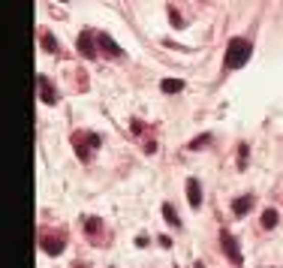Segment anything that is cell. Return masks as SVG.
I'll return each mask as SVG.
<instances>
[{
	"instance_id": "obj_6",
	"label": "cell",
	"mask_w": 283,
	"mask_h": 268,
	"mask_svg": "<svg viewBox=\"0 0 283 268\" xmlns=\"http://www.w3.org/2000/svg\"><path fill=\"white\" fill-rule=\"evenodd\" d=\"M42 250H45L48 256H61V253H63V241H61V238L45 235V238H42Z\"/></svg>"
},
{
	"instance_id": "obj_13",
	"label": "cell",
	"mask_w": 283,
	"mask_h": 268,
	"mask_svg": "<svg viewBox=\"0 0 283 268\" xmlns=\"http://www.w3.org/2000/svg\"><path fill=\"white\" fill-rule=\"evenodd\" d=\"M208 142H211V133H202V136H196L187 148H190V151H199V148H202V145H208Z\"/></svg>"
},
{
	"instance_id": "obj_10",
	"label": "cell",
	"mask_w": 283,
	"mask_h": 268,
	"mask_svg": "<svg viewBox=\"0 0 283 268\" xmlns=\"http://www.w3.org/2000/svg\"><path fill=\"white\" fill-rule=\"evenodd\" d=\"M262 226H265V229H274V226H277V211H274V208H265V211H262Z\"/></svg>"
},
{
	"instance_id": "obj_8",
	"label": "cell",
	"mask_w": 283,
	"mask_h": 268,
	"mask_svg": "<svg viewBox=\"0 0 283 268\" xmlns=\"http://www.w3.org/2000/svg\"><path fill=\"white\" fill-rule=\"evenodd\" d=\"M160 88H163V94H181L184 91V82L181 78H163Z\"/></svg>"
},
{
	"instance_id": "obj_15",
	"label": "cell",
	"mask_w": 283,
	"mask_h": 268,
	"mask_svg": "<svg viewBox=\"0 0 283 268\" xmlns=\"http://www.w3.org/2000/svg\"><path fill=\"white\" fill-rule=\"evenodd\" d=\"M169 18H172V24H175V28H181V15H178L175 9H169Z\"/></svg>"
},
{
	"instance_id": "obj_9",
	"label": "cell",
	"mask_w": 283,
	"mask_h": 268,
	"mask_svg": "<svg viewBox=\"0 0 283 268\" xmlns=\"http://www.w3.org/2000/svg\"><path fill=\"white\" fill-rule=\"evenodd\" d=\"M250 208H253V196H241V199L232 202V211H235V214H247Z\"/></svg>"
},
{
	"instance_id": "obj_7",
	"label": "cell",
	"mask_w": 283,
	"mask_h": 268,
	"mask_svg": "<svg viewBox=\"0 0 283 268\" xmlns=\"http://www.w3.org/2000/svg\"><path fill=\"white\" fill-rule=\"evenodd\" d=\"M187 199H190L193 208H199V205H202V187H199V181H196V178H190V181H187Z\"/></svg>"
},
{
	"instance_id": "obj_3",
	"label": "cell",
	"mask_w": 283,
	"mask_h": 268,
	"mask_svg": "<svg viewBox=\"0 0 283 268\" xmlns=\"http://www.w3.org/2000/svg\"><path fill=\"white\" fill-rule=\"evenodd\" d=\"M36 91H39V100L45 102V105H55L58 102V91L52 88V82L45 75H36Z\"/></svg>"
},
{
	"instance_id": "obj_14",
	"label": "cell",
	"mask_w": 283,
	"mask_h": 268,
	"mask_svg": "<svg viewBox=\"0 0 283 268\" xmlns=\"http://www.w3.org/2000/svg\"><path fill=\"white\" fill-rule=\"evenodd\" d=\"M85 232H88V235L99 232V220H96V217H88V220H85Z\"/></svg>"
},
{
	"instance_id": "obj_2",
	"label": "cell",
	"mask_w": 283,
	"mask_h": 268,
	"mask_svg": "<svg viewBox=\"0 0 283 268\" xmlns=\"http://www.w3.org/2000/svg\"><path fill=\"white\" fill-rule=\"evenodd\" d=\"M220 241H223V250H226V256H229L235 265H241V262H244V256H241V250H238V241L232 238V232H226V229H223V232H220Z\"/></svg>"
},
{
	"instance_id": "obj_4",
	"label": "cell",
	"mask_w": 283,
	"mask_h": 268,
	"mask_svg": "<svg viewBox=\"0 0 283 268\" xmlns=\"http://www.w3.org/2000/svg\"><path fill=\"white\" fill-rule=\"evenodd\" d=\"M79 55L82 58H91V61L96 58V42H94V36H91V31H82L79 34Z\"/></svg>"
},
{
	"instance_id": "obj_1",
	"label": "cell",
	"mask_w": 283,
	"mask_h": 268,
	"mask_svg": "<svg viewBox=\"0 0 283 268\" xmlns=\"http://www.w3.org/2000/svg\"><path fill=\"white\" fill-rule=\"evenodd\" d=\"M250 51H253V45L247 39H241V36L229 39V45H226V69H241L250 61Z\"/></svg>"
},
{
	"instance_id": "obj_5",
	"label": "cell",
	"mask_w": 283,
	"mask_h": 268,
	"mask_svg": "<svg viewBox=\"0 0 283 268\" xmlns=\"http://www.w3.org/2000/svg\"><path fill=\"white\" fill-rule=\"evenodd\" d=\"M96 42L102 45V51H106L109 58H124V51H121V45H118V42H115V39H112V36H109V34H99V36H96Z\"/></svg>"
},
{
	"instance_id": "obj_12",
	"label": "cell",
	"mask_w": 283,
	"mask_h": 268,
	"mask_svg": "<svg viewBox=\"0 0 283 268\" xmlns=\"http://www.w3.org/2000/svg\"><path fill=\"white\" fill-rule=\"evenodd\" d=\"M39 42H42L52 55H58V42H55V36H52V34H39Z\"/></svg>"
},
{
	"instance_id": "obj_11",
	"label": "cell",
	"mask_w": 283,
	"mask_h": 268,
	"mask_svg": "<svg viewBox=\"0 0 283 268\" xmlns=\"http://www.w3.org/2000/svg\"><path fill=\"white\" fill-rule=\"evenodd\" d=\"M163 217H166V220H169V223H172V226H181V220H178V211H175V208H172V205H169V202H166V205H163Z\"/></svg>"
},
{
	"instance_id": "obj_16",
	"label": "cell",
	"mask_w": 283,
	"mask_h": 268,
	"mask_svg": "<svg viewBox=\"0 0 283 268\" xmlns=\"http://www.w3.org/2000/svg\"><path fill=\"white\" fill-rule=\"evenodd\" d=\"M75 268H82V265H75Z\"/></svg>"
}]
</instances>
